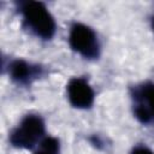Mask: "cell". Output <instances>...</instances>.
<instances>
[{"instance_id": "9c48e42d", "label": "cell", "mask_w": 154, "mask_h": 154, "mask_svg": "<svg viewBox=\"0 0 154 154\" xmlns=\"http://www.w3.org/2000/svg\"><path fill=\"white\" fill-rule=\"evenodd\" d=\"M153 29H154V18H153Z\"/></svg>"}, {"instance_id": "8992f818", "label": "cell", "mask_w": 154, "mask_h": 154, "mask_svg": "<svg viewBox=\"0 0 154 154\" xmlns=\"http://www.w3.org/2000/svg\"><path fill=\"white\" fill-rule=\"evenodd\" d=\"M11 77L18 83H28L40 75V69L24 60H16L10 65Z\"/></svg>"}, {"instance_id": "5b68a950", "label": "cell", "mask_w": 154, "mask_h": 154, "mask_svg": "<svg viewBox=\"0 0 154 154\" xmlns=\"http://www.w3.org/2000/svg\"><path fill=\"white\" fill-rule=\"evenodd\" d=\"M70 102L78 108L90 107L94 101V91L89 83L83 78H73L67 85Z\"/></svg>"}, {"instance_id": "ba28073f", "label": "cell", "mask_w": 154, "mask_h": 154, "mask_svg": "<svg viewBox=\"0 0 154 154\" xmlns=\"http://www.w3.org/2000/svg\"><path fill=\"white\" fill-rule=\"evenodd\" d=\"M131 154H154V153L147 147H136Z\"/></svg>"}, {"instance_id": "7a4b0ae2", "label": "cell", "mask_w": 154, "mask_h": 154, "mask_svg": "<svg viewBox=\"0 0 154 154\" xmlns=\"http://www.w3.org/2000/svg\"><path fill=\"white\" fill-rule=\"evenodd\" d=\"M45 134L43 120L38 116H26L11 135V143L19 148H32Z\"/></svg>"}, {"instance_id": "277c9868", "label": "cell", "mask_w": 154, "mask_h": 154, "mask_svg": "<svg viewBox=\"0 0 154 154\" xmlns=\"http://www.w3.org/2000/svg\"><path fill=\"white\" fill-rule=\"evenodd\" d=\"M135 116L142 123L154 122V83H146L136 89L134 95Z\"/></svg>"}, {"instance_id": "6da1fadb", "label": "cell", "mask_w": 154, "mask_h": 154, "mask_svg": "<svg viewBox=\"0 0 154 154\" xmlns=\"http://www.w3.org/2000/svg\"><path fill=\"white\" fill-rule=\"evenodd\" d=\"M24 19L29 28L42 38H51L55 32V22L42 2L26 1L22 6Z\"/></svg>"}, {"instance_id": "3957f363", "label": "cell", "mask_w": 154, "mask_h": 154, "mask_svg": "<svg viewBox=\"0 0 154 154\" xmlns=\"http://www.w3.org/2000/svg\"><path fill=\"white\" fill-rule=\"evenodd\" d=\"M70 45L76 52L88 59L96 58L100 52L96 34L93 31V29L81 23H76L71 28Z\"/></svg>"}, {"instance_id": "52a82bcc", "label": "cell", "mask_w": 154, "mask_h": 154, "mask_svg": "<svg viewBox=\"0 0 154 154\" xmlns=\"http://www.w3.org/2000/svg\"><path fill=\"white\" fill-rule=\"evenodd\" d=\"M35 154H59V141L54 137H46L40 142Z\"/></svg>"}]
</instances>
